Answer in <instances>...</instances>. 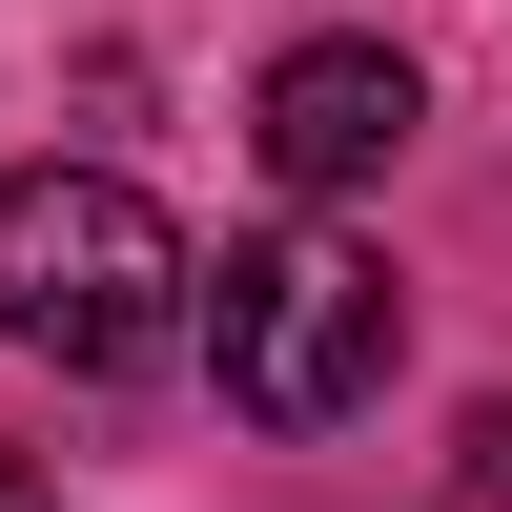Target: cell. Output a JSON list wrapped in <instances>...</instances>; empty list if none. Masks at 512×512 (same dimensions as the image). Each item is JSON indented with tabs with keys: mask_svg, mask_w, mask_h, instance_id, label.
Returning a JSON list of instances; mask_svg holds the SVG:
<instances>
[{
	"mask_svg": "<svg viewBox=\"0 0 512 512\" xmlns=\"http://www.w3.org/2000/svg\"><path fill=\"white\" fill-rule=\"evenodd\" d=\"M410 123H431V82H410L390 41H287V62L246 82V144H267V185H287V205H349Z\"/></svg>",
	"mask_w": 512,
	"mask_h": 512,
	"instance_id": "cell-3",
	"label": "cell"
},
{
	"mask_svg": "<svg viewBox=\"0 0 512 512\" xmlns=\"http://www.w3.org/2000/svg\"><path fill=\"white\" fill-rule=\"evenodd\" d=\"M185 328H205V246L164 226L123 164H21V185H0V349L164 369Z\"/></svg>",
	"mask_w": 512,
	"mask_h": 512,
	"instance_id": "cell-1",
	"label": "cell"
},
{
	"mask_svg": "<svg viewBox=\"0 0 512 512\" xmlns=\"http://www.w3.org/2000/svg\"><path fill=\"white\" fill-rule=\"evenodd\" d=\"M205 369H226L246 431H328V410L390 390V267L349 226H287V246H226L205 267Z\"/></svg>",
	"mask_w": 512,
	"mask_h": 512,
	"instance_id": "cell-2",
	"label": "cell"
},
{
	"mask_svg": "<svg viewBox=\"0 0 512 512\" xmlns=\"http://www.w3.org/2000/svg\"><path fill=\"white\" fill-rule=\"evenodd\" d=\"M472 512H512V410H472Z\"/></svg>",
	"mask_w": 512,
	"mask_h": 512,
	"instance_id": "cell-4",
	"label": "cell"
},
{
	"mask_svg": "<svg viewBox=\"0 0 512 512\" xmlns=\"http://www.w3.org/2000/svg\"><path fill=\"white\" fill-rule=\"evenodd\" d=\"M0 512H62V472H21V451H0Z\"/></svg>",
	"mask_w": 512,
	"mask_h": 512,
	"instance_id": "cell-5",
	"label": "cell"
}]
</instances>
